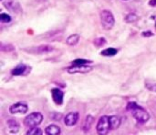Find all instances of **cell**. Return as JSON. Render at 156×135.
Returning a JSON list of instances; mask_svg holds the SVG:
<instances>
[{
    "label": "cell",
    "mask_w": 156,
    "mask_h": 135,
    "mask_svg": "<svg viewBox=\"0 0 156 135\" xmlns=\"http://www.w3.org/2000/svg\"><path fill=\"white\" fill-rule=\"evenodd\" d=\"M127 110L132 112L133 116L136 119L138 123H144L148 122L150 118L149 113L144 108H142L135 102H129L127 105Z\"/></svg>",
    "instance_id": "6da1fadb"
},
{
    "label": "cell",
    "mask_w": 156,
    "mask_h": 135,
    "mask_svg": "<svg viewBox=\"0 0 156 135\" xmlns=\"http://www.w3.org/2000/svg\"><path fill=\"white\" fill-rule=\"evenodd\" d=\"M101 22L102 25V27L104 29H111L112 28V27L114 26L115 20H114V16L112 14L111 11L109 10H103L101 13Z\"/></svg>",
    "instance_id": "7a4b0ae2"
},
{
    "label": "cell",
    "mask_w": 156,
    "mask_h": 135,
    "mask_svg": "<svg viewBox=\"0 0 156 135\" xmlns=\"http://www.w3.org/2000/svg\"><path fill=\"white\" fill-rule=\"evenodd\" d=\"M43 116L40 112H32L29 115H27L24 120V124L27 127H35L39 125L42 123Z\"/></svg>",
    "instance_id": "3957f363"
},
{
    "label": "cell",
    "mask_w": 156,
    "mask_h": 135,
    "mask_svg": "<svg viewBox=\"0 0 156 135\" xmlns=\"http://www.w3.org/2000/svg\"><path fill=\"white\" fill-rule=\"evenodd\" d=\"M111 129V123H110V117L108 116H102L100 118L98 124H97V132L99 134L104 135L107 134Z\"/></svg>",
    "instance_id": "277c9868"
},
{
    "label": "cell",
    "mask_w": 156,
    "mask_h": 135,
    "mask_svg": "<svg viewBox=\"0 0 156 135\" xmlns=\"http://www.w3.org/2000/svg\"><path fill=\"white\" fill-rule=\"evenodd\" d=\"M92 69L91 67L88 65H74L71 68L68 69V72L70 74H75V73H87L90 72Z\"/></svg>",
    "instance_id": "5b68a950"
},
{
    "label": "cell",
    "mask_w": 156,
    "mask_h": 135,
    "mask_svg": "<svg viewBox=\"0 0 156 135\" xmlns=\"http://www.w3.org/2000/svg\"><path fill=\"white\" fill-rule=\"evenodd\" d=\"M28 110V107L26 103H22V102H18V103H16V104H13L12 106H10L9 108V111L12 114H15V113H26Z\"/></svg>",
    "instance_id": "8992f818"
},
{
    "label": "cell",
    "mask_w": 156,
    "mask_h": 135,
    "mask_svg": "<svg viewBox=\"0 0 156 135\" xmlns=\"http://www.w3.org/2000/svg\"><path fill=\"white\" fill-rule=\"evenodd\" d=\"M79 119V113L78 112H69L67 114L64 118V123L67 126H73L77 123Z\"/></svg>",
    "instance_id": "52a82bcc"
},
{
    "label": "cell",
    "mask_w": 156,
    "mask_h": 135,
    "mask_svg": "<svg viewBox=\"0 0 156 135\" xmlns=\"http://www.w3.org/2000/svg\"><path fill=\"white\" fill-rule=\"evenodd\" d=\"M51 94H52V98H53V101L55 103L62 104L63 97H64V93L62 91H60L59 89H53L51 91Z\"/></svg>",
    "instance_id": "ba28073f"
},
{
    "label": "cell",
    "mask_w": 156,
    "mask_h": 135,
    "mask_svg": "<svg viewBox=\"0 0 156 135\" xmlns=\"http://www.w3.org/2000/svg\"><path fill=\"white\" fill-rule=\"evenodd\" d=\"M8 130L11 133H16L19 131V124L15 120H9L6 123Z\"/></svg>",
    "instance_id": "9c48e42d"
},
{
    "label": "cell",
    "mask_w": 156,
    "mask_h": 135,
    "mask_svg": "<svg viewBox=\"0 0 156 135\" xmlns=\"http://www.w3.org/2000/svg\"><path fill=\"white\" fill-rule=\"evenodd\" d=\"M45 133L48 135H58L60 133V128L57 125H49L46 128Z\"/></svg>",
    "instance_id": "30bf717a"
},
{
    "label": "cell",
    "mask_w": 156,
    "mask_h": 135,
    "mask_svg": "<svg viewBox=\"0 0 156 135\" xmlns=\"http://www.w3.org/2000/svg\"><path fill=\"white\" fill-rule=\"evenodd\" d=\"M110 123H111V129H117L120 127L121 120L118 116H111L110 117Z\"/></svg>",
    "instance_id": "8fae6325"
},
{
    "label": "cell",
    "mask_w": 156,
    "mask_h": 135,
    "mask_svg": "<svg viewBox=\"0 0 156 135\" xmlns=\"http://www.w3.org/2000/svg\"><path fill=\"white\" fill-rule=\"evenodd\" d=\"M79 40H80V36L78 34H73V35H70L67 38L66 42L69 46H74V45H76L79 42Z\"/></svg>",
    "instance_id": "7c38bea8"
},
{
    "label": "cell",
    "mask_w": 156,
    "mask_h": 135,
    "mask_svg": "<svg viewBox=\"0 0 156 135\" xmlns=\"http://www.w3.org/2000/svg\"><path fill=\"white\" fill-rule=\"evenodd\" d=\"M26 69H27V67H26L24 64H20V65L16 66V67L12 70V74L15 75V76L22 75V74H24V72L26 71Z\"/></svg>",
    "instance_id": "4fadbf2b"
},
{
    "label": "cell",
    "mask_w": 156,
    "mask_h": 135,
    "mask_svg": "<svg viewBox=\"0 0 156 135\" xmlns=\"http://www.w3.org/2000/svg\"><path fill=\"white\" fill-rule=\"evenodd\" d=\"M118 52V50L114 48H106L104 50H102L101 52V54L102 56H105V57H112L114 55H116Z\"/></svg>",
    "instance_id": "5bb4252c"
},
{
    "label": "cell",
    "mask_w": 156,
    "mask_h": 135,
    "mask_svg": "<svg viewBox=\"0 0 156 135\" xmlns=\"http://www.w3.org/2000/svg\"><path fill=\"white\" fill-rule=\"evenodd\" d=\"M52 50V47L49 46H40L36 48V50L33 51L32 53H45V52H48Z\"/></svg>",
    "instance_id": "9a60e30c"
},
{
    "label": "cell",
    "mask_w": 156,
    "mask_h": 135,
    "mask_svg": "<svg viewBox=\"0 0 156 135\" xmlns=\"http://www.w3.org/2000/svg\"><path fill=\"white\" fill-rule=\"evenodd\" d=\"M92 123H93V117L90 116V115H88L86 120H85V123H84V130L85 131L90 130V128L91 127Z\"/></svg>",
    "instance_id": "2e32d148"
},
{
    "label": "cell",
    "mask_w": 156,
    "mask_h": 135,
    "mask_svg": "<svg viewBox=\"0 0 156 135\" xmlns=\"http://www.w3.org/2000/svg\"><path fill=\"white\" fill-rule=\"evenodd\" d=\"M27 135H40L42 134V131L39 128H37V126L35 127H31L27 132Z\"/></svg>",
    "instance_id": "e0dca14e"
},
{
    "label": "cell",
    "mask_w": 156,
    "mask_h": 135,
    "mask_svg": "<svg viewBox=\"0 0 156 135\" xmlns=\"http://www.w3.org/2000/svg\"><path fill=\"white\" fill-rule=\"evenodd\" d=\"M138 20V16L135 14H129L125 17V22L127 23H134Z\"/></svg>",
    "instance_id": "ac0fdd59"
},
{
    "label": "cell",
    "mask_w": 156,
    "mask_h": 135,
    "mask_svg": "<svg viewBox=\"0 0 156 135\" xmlns=\"http://www.w3.org/2000/svg\"><path fill=\"white\" fill-rule=\"evenodd\" d=\"M72 63H73V65H87L89 63H91V61L83 59H75Z\"/></svg>",
    "instance_id": "d6986e66"
},
{
    "label": "cell",
    "mask_w": 156,
    "mask_h": 135,
    "mask_svg": "<svg viewBox=\"0 0 156 135\" xmlns=\"http://www.w3.org/2000/svg\"><path fill=\"white\" fill-rule=\"evenodd\" d=\"M0 21L3 22V23H7V22H10L11 21V16L7 14H5V13H2L0 15Z\"/></svg>",
    "instance_id": "ffe728a7"
},
{
    "label": "cell",
    "mask_w": 156,
    "mask_h": 135,
    "mask_svg": "<svg viewBox=\"0 0 156 135\" xmlns=\"http://www.w3.org/2000/svg\"><path fill=\"white\" fill-rule=\"evenodd\" d=\"M105 39L104 38H99V39H96L95 41H94V44L95 45H97V46H101V45H103V44H105Z\"/></svg>",
    "instance_id": "44dd1931"
},
{
    "label": "cell",
    "mask_w": 156,
    "mask_h": 135,
    "mask_svg": "<svg viewBox=\"0 0 156 135\" xmlns=\"http://www.w3.org/2000/svg\"><path fill=\"white\" fill-rule=\"evenodd\" d=\"M146 88L151 91L156 92V84H146Z\"/></svg>",
    "instance_id": "7402d4cb"
},
{
    "label": "cell",
    "mask_w": 156,
    "mask_h": 135,
    "mask_svg": "<svg viewBox=\"0 0 156 135\" xmlns=\"http://www.w3.org/2000/svg\"><path fill=\"white\" fill-rule=\"evenodd\" d=\"M143 36H144V37H150V36H153V33H152L151 31L144 32V33H143Z\"/></svg>",
    "instance_id": "603a6c76"
},
{
    "label": "cell",
    "mask_w": 156,
    "mask_h": 135,
    "mask_svg": "<svg viewBox=\"0 0 156 135\" xmlns=\"http://www.w3.org/2000/svg\"><path fill=\"white\" fill-rule=\"evenodd\" d=\"M149 4H150V5H151V6H155L156 0H151V1L149 2Z\"/></svg>",
    "instance_id": "cb8c5ba5"
}]
</instances>
